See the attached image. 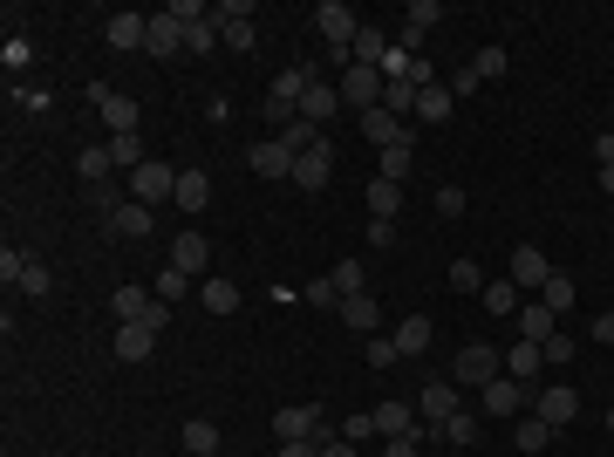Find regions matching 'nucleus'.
<instances>
[{"mask_svg": "<svg viewBox=\"0 0 614 457\" xmlns=\"http://www.w3.org/2000/svg\"><path fill=\"white\" fill-rule=\"evenodd\" d=\"M478 301L492 307V314H519V307H526V294H519L512 280H485V294H478Z\"/></svg>", "mask_w": 614, "mask_h": 457, "instance_id": "obj_35", "label": "nucleus"}, {"mask_svg": "<svg viewBox=\"0 0 614 457\" xmlns=\"http://www.w3.org/2000/svg\"><path fill=\"white\" fill-rule=\"evenodd\" d=\"M171 14H178V21L192 28V21H205V14H212V7H205V0H171Z\"/></svg>", "mask_w": 614, "mask_h": 457, "instance_id": "obj_54", "label": "nucleus"}, {"mask_svg": "<svg viewBox=\"0 0 614 457\" xmlns=\"http://www.w3.org/2000/svg\"><path fill=\"white\" fill-rule=\"evenodd\" d=\"M335 110H342V89H335V82H307V96H301V110L294 116H307V123H321V130H328V123H335Z\"/></svg>", "mask_w": 614, "mask_h": 457, "instance_id": "obj_16", "label": "nucleus"}, {"mask_svg": "<svg viewBox=\"0 0 614 457\" xmlns=\"http://www.w3.org/2000/svg\"><path fill=\"white\" fill-rule=\"evenodd\" d=\"M526 403H533V389H526V382H512V376H492L485 389H478V410H485V417H499V423L519 417Z\"/></svg>", "mask_w": 614, "mask_h": 457, "instance_id": "obj_8", "label": "nucleus"}, {"mask_svg": "<svg viewBox=\"0 0 614 457\" xmlns=\"http://www.w3.org/2000/svg\"><path fill=\"white\" fill-rule=\"evenodd\" d=\"M451 287L458 294H485V273L471 267V260H451Z\"/></svg>", "mask_w": 614, "mask_h": 457, "instance_id": "obj_47", "label": "nucleus"}, {"mask_svg": "<svg viewBox=\"0 0 614 457\" xmlns=\"http://www.w3.org/2000/svg\"><path fill=\"white\" fill-rule=\"evenodd\" d=\"M451 103H458V96H451L444 82H430V89L417 96V123H444V116H451Z\"/></svg>", "mask_w": 614, "mask_h": 457, "instance_id": "obj_32", "label": "nucleus"}, {"mask_svg": "<svg viewBox=\"0 0 614 457\" xmlns=\"http://www.w3.org/2000/svg\"><path fill=\"white\" fill-rule=\"evenodd\" d=\"M178 48H185V21H178L171 7H164V14H151V41H144V55H157V62H164V55H178Z\"/></svg>", "mask_w": 614, "mask_h": 457, "instance_id": "obj_19", "label": "nucleus"}, {"mask_svg": "<svg viewBox=\"0 0 614 457\" xmlns=\"http://www.w3.org/2000/svg\"><path fill=\"white\" fill-rule=\"evenodd\" d=\"M369 417H376V430H383V437H417V430H423L417 403H376ZM417 444H423V437H417Z\"/></svg>", "mask_w": 614, "mask_h": 457, "instance_id": "obj_17", "label": "nucleus"}, {"mask_svg": "<svg viewBox=\"0 0 614 457\" xmlns=\"http://www.w3.org/2000/svg\"><path fill=\"white\" fill-rule=\"evenodd\" d=\"M396 362V342L389 335H369V369H389Z\"/></svg>", "mask_w": 614, "mask_h": 457, "instance_id": "obj_51", "label": "nucleus"}, {"mask_svg": "<svg viewBox=\"0 0 614 457\" xmlns=\"http://www.w3.org/2000/svg\"><path fill=\"white\" fill-rule=\"evenodd\" d=\"M608 430H614V410H608Z\"/></svg>", "mask_w": 614, "mask_h": 457, "instance_id": "obj_61", "label": "nucleus"}, {"mask_svg": "<svg viewBox=\"0 0 614 457\" xmlns=\"http://www.w3.org/2000/svg\"><path fill=\"white\" fill-rule=\"evenodd\" d=\"M512 444L533 457V451H546V444H553V430H546L539 417H519V423H512Z\"/></svg>", "mask_w": 614, "mask_h": 457, "instance_id": "obj_38", "label": "nucleus"}, {"mask_svg": "<svg viewBox=\"0 0 614 457\" xmlns=\"http://www.w3.org/2000/svg\"><path fill=\"white\" fill-rule=\"evenodd\" d=\"M437 21H444V7H437V0H410V7H403V28H417V35H430Z\"/></svg>", "mask_w": 614, "mask_h": 457, "instance_id": "obj_43", "label": "nucleus"}, {"mask_svg": "<svg viewBox=\"0 0 614 457\" xmlns=\"http://www.w3.org/2000/svg\"><path fill=\"white\" fill-rule=\"evenodd\" d=\"M369 246H396V219H369Z\"/></svg>", "mask_w": 614, "mask_h": 457, "instance_id": "obj_55", "label": "nucleus"}, {"mask_svg": "<svg viewBox=\"0 0 614 457\" xmlns=\"http://www.w3.org/2000/svg\"><path fill=\"white\" fill-rule=\"evenodd\" d=\"M280 144L294 157H307V151H321L328 137H321V123H307V116H287V130H280Z\"/></svg>", "mask_w": 614, "mask_h": 457, "instance_id": "obj_28", "label": "nucleus"}, {"mask_svg": "<svg viewBox=\"0 0 614 457\" xmlns=\"http://www.w3.org/2000/svg\"><path fill=\"white\" fill-rule=\"evenodd\" d=\"M478 82H485V76H478V69H451V82H444V89H451V96H471Z\"/></svg>", "mask_w": 614, "mask_h": 457, "instance_id": "obj_53", "label": "nucleus"}, {"mask_svg": "<svg viewBox=\"0 0 614 457\" xmlns=\"http://www.w3.org/2000/svg\"><path fill=\"white\" fill-rule=\"evenodd\" d=\"M246 164H253L260 178H273V185H287V178H294V151H287L280 137H267V144H253V151H246Z\"/></svg>", "mask_w": 614, "mask_h": 457, "instance_id": "obj_15", "label": "nucleus"}, {"mask_svg": "<svg viewBox=\"0 0 614 457\" xmlns=\"http://www.w3.org/2000/svg\"><path fill=\"white\" fill-rule=\"evenodd\" d=\"M0 280H7V287H21V294H28V301H41V294H48V287H55V273L41 267L35 253H14V246H7V253H0Z\"/></svg>", "mask_w": 614, "mask_h": 457, "instance_id": "obj_3", "label": "nucleus"}, {"mask_svg": "<svg viewBox=\"0 0 614 457\" xmlns=\"http://www.w3.org/2000/svg\"><path fill=\"white\" fill-rule=\"evenodd\" d=\"M335 287H342V301L362 294V287H369V267H362V260H342V267H335Z\"/></svg>", "mask_w": 614, "mask_h": 457, "instance_id": "obj_46", "label": "nucleus"}, {"mask_svg": "<svg viewBox=\"0 0 614 457\" xmlns=\"http://www.w3.org/2000/svg\"><path fill=\"white\" fill-rule=\"evenodd\" d=\"M430 335H437V328H430V314H410V321H396V335H389V342H396V355H423Z\"/></svg>", "mask_w": 614, "mask_h": 457, "instance_id": "obj_25", "label": "nucleus"}, {"mask_svg": "<svg viewBox=\"0 0 614 457\" xmlns=\"http://www.w3.org/2000/svg\"><path fill=\"white\" fill-rule=\"evenodd\" d=\"M116 171V157H110V144H89V151L76 157V178L82 185H103V178H110Z\"/></svg>", "mask_w": 614, "mask_h": 457, "instance_id": "obj_31", "label": "nucleus"}, {"mask_svg": "<svg viewBox=\"0 0 614 457\" xmlns=\"http://www.w3.org/2000/svg\"><path fill=\"white\" fill-rule=\"evenodd\" d=\"M212 205V178L205 171H178V212H205Z\"/></svg>", "mask_w": 614, "mask_h": 457, "instance_id": "obj_29", "label": "nucleus"}, {"mask_svg": "<svg viewBox=\"0 0 614 457\" xmlns=\"http://www.w3.org/2000/svg\"><path fill=\"white\" fill-rule=\"evenodd\" d=\"M410 164H417V144H389V151H383V178H389V185H403Z\"/></svg>", "mask_w": 614, "mask_h": 457, "instance_id": "obj_39", "label": "nucleus"}, {"mask_svg": "<svg viewBox=\"0 0 614 457\" xmlns=\"http://www.w3.org/2000/svg\"><path fill=\"white\" fill-rule=\"evenodd\" d=\"M512 321H519V342H553V335H560V314H553L546 301H526Z\"/></svg>", "mask_w": 614, "mask_h": 457, "instance_id": "obj_18", "label": "nucleus"}, {"mask_svg": "<svg viewBox=\"0 0 614 457\" xmlns=\"http://www.w3.org/2000/svg\"><path fill=\"white\" fill-rule=\"evenodd\" d=\"M342 437H348V444H362V437H376V417H369V410H362V417H348V423H342Z\"/></svg>", "mask_w": 614, "mask_h": 457, "instance_id": "obj_52", "label": "nucleus"}, {"mask_svg": "<svg viewBox=\"0 0 614 457\" xmlns=\"http://www.w3.org/2000/svg\"><path fill=\"white\" fill-rule=\"evenodd\" d=\"M116 355H123V362L157 355V328H144V321H116Z\"/></svg>", "mask_w": 614, "mask_h": 457, "instance_id": "obj_21", "label": "nucleus"}, {"mask_svg": "<svg viewBox=\"0 0 614 457\" xmlns=\"http://www.w3.org/2000/svg\"><path fill=\"white\" fill-rule=\"evenodd\" d=\"M151 301H157V294H144V287H116V294H110L116 321H144V314H151Z\"/></svg>", "mask_w": 614, "mask_h": 457, "instance_id": "obj_33", "label": "nucleus"}, {"mask_svg": "<svg viewBox=\"0 0 614 457\" xmlns=\"http://www.w3.org/2000/svg\"><path fill=\"white\" fill-rule=\"evenodd\" d=\"M437 212L458 219V212H464V185H437Z\"/></svg>", "mask_w": 614, "mask_h": 457, "instance_id": "obj_50", "label": "nucleus"}, {"mask_svg": "<svg viewBox=\"0 0 614 457\" xmlns=\"http://www.w3.org/2000/svg\"><path fill=\"white\" fill-rule=\"evenodd\" d=\"M287 185H301V191H321V185H335V144H321V151L294 157V178H287Z\"/></svg>", "mask_w": 614, "mask_h": 457, "instance_id": "obj_14", "label": "nucleus"}, {"mask_svg": "<svg viewBox=\"0 0 614 457\" xmlns=\"http://www.w3.org/2000/svg\"><path fill=\"white\" fill-rule=\"evenodd\" d=\"M471 69H478L485 82H492V76H505V48H478V62H471Z\"/></svg>", "mask_w": 614, "mask_h": 457, "instance_id": "obj_49", "label": "nucleus"}, {"mask_svg": "<svg viewBox=\"0 0 614 457\" xmlns=\"http://www.w3.org/2000/svg\"><path fill=\"white\" fill-rule=\"evenodd\" d=\"M539 355H546V369H567V362H574L580 348L567 342V335H553V342H539Z\"/></svg>", "mask_w": 614, "mask_h": 457, "instance_id": "obj_48", "label": "nucleus"}, {"mask_svg": "<svg viewBox=\"0 0 614 457\" xmlns=\"http://www.w3.org/2000/svg\"><path fill=\"white\" fill-rule=\"evenodd\" d=\"M273 437H280V444H294V437L328 444V417H321V403H287V410L273 417Z\"/></svg>", "mask_w": 614, "mask_h": 457, "instance_id": "obj_7", "label": "nucleus"}, {"mask_svg": "<svg viewBox=\"0 0 614 457\" xmlns=\"http://www.w3.org/2000/svg\"><path fill=\"white\" fill-rule=\"evenodd\" d=\"M301 301H314V307H342V287H335V273L307 280V287H301Z\"/></svg>", "mask_w": 614, "mask_h": 457, "instance_id": "obj_45", "label": "nucleus"}, {"mask_svg": "<svg viewBox=\"0 0 614 457\" xmlns=\"http://www.w3.org/2000/svg\"><path fill=\"white\" fill-rule=\"evenodd\" d=\"M594 342H614V307L601 314V321H594Z\"/></svg>", "mask_w": 614, "mask_h": 457, "instance_id": "obj_59", "label": "nucleus"}, {"mask_svg": "<svg viewBox=\"0 0 614 457\" xmlns=\"http://www.w3.org/2000/svg\"><path fill=\"white\" fill-rule=\"evenodd\" d=\"M505 280H512L519 294H539V287L553 280V260H546L539 246H512V260H505Z\"/></svg>", "mask_w": 614, "mask_h": 457, "instance_id": "obj_10", "label": "nucleus"}, {"mask_svg": "<svg viewBox=\"0 0 614 457\" xmlns=\"http://www.w3.org/2000/svg\"><path fill=\"white\" fill-rule=\"evenodd\" d=\"M546 369V355H539V342H519V348H505V376L512 382H526L533 389V376Z\"/></svg>", "mask_w": 614, "mask_h": 457, "instance_id": "obj_26", "label": "nucleus"}, {"mask_svg": "<svg viewBox=\"0 0 614 457\" xmlns=\"http://www.w3.org/2000/svg\"><path fill=\"white\" fill-rule=\"evenodd\" d=\"M110 157H116V171H123V178H130L137 164H151V157H144V137H137V130H130V137H110Z\"/></svg>", "mask_w": 614, "mask_h": 457, "instance_id": "obj_37", "label": "nucleus"}, {"mask_svg": "<svg viewBox=\"0 0 614 457\" xmlns=\"http://www.w3.org/2000/svg\"><path fill=\"white\" fill-rule=\"evenodd\" d=\"M396 212H403V185L376 178V185H369V219H396Z\"/></svg>", "mask_w": 614, "mask_h": 457, "instance_id": "obj_34", "label": "nucleus"}, {"mask_svg": "<svg viewBox=\"0 0 614 457\" xmlns=\"http://www.w3.org/2000/svg\"><path fill=\"white\" fill-rule=\"evenodd\" d=\"M219 21H212V14H205V21H192V28H185V48H192V55H205V48H219Z\"/></svg>", "mask_w": 614, "mask_h": 457, "instance_id": "obj_44", "label": "nucleus"}, {"mask_svg": "<svg viewBox=\"0 0 614 457\" xmlns=\"http://www.w3.org/2000/svg\"><path fill=\"white\" fill-rule=\"evenodd\" d=\"M492 376H505L499 348H492V342H464L458 362H451V382H458V389H485Z\"/></svg>", "mask_w": 614, "mask_h": 457, "instance_id": "obj_1", "label": "nucleus"}, {"mask_svg": "<svg viewBox=\"0 0 614 457\" xmlns=\"http://www.w3.org/2000/svg\"><path fill=\"white\" fill-rule=\"evenodd\" d=\"M342 321L355 328V335H376V328H383V307H376V294H348V301H342Z\"/></svg>", "mask_w": 614, "mask_h": 457, "instance_id": "obj_24", "label": "nucleus"}, {"mask_svg": "<svg viewBox=\"0 0 614 457\" xmlns=\"http://www.w3.org/2000/svg\"><path fill=\"white\" fill-rule=\"evenodd\" d=\"M151 226H157V212L137 205V198H123V205L110 212V232H123V239H151Z\"/></svg>", "mask_w": 614, "mask_h": 457, "instance_id": "obj_22", "label": "nucleus"}, {"mask_svg": "<svg viewBox=\"0 0 614 457\" xmlns=\"http://www.w3.org/2000/svg\"><path fill=\"white\" fill-rule=\"evenodd\" d=\"M151 294H157V301H171V307H178V301H185V294H192V273L164 267V273H157V287H151Z\"/></svg>", "mask_w": 614, "mask_h": 457, "instance_id": "obj_42", "label": "nucleus"}, {"mask_svg": "<svg viewBox=\"0 0 614 457\" xmlns=\"http://www.w3.org/2000/svg\"><path fill=\"white\" fill-rule=\"evenodd\" d=\"M171 267L198 280V273L212 267V239H205V232H178V246H171Z\"/></svg>", "mask_w": 614, "mask_h": 457, "instance_id": "obj_20", "label": "nucleus"}, {"mask_svg": "<svg viewBox=\"0 0 614 457\" xmlns=\"http://www.w3.org/2000/svg\"><path fill=\"white\" fill-rule=\"evenodd\" d=\"M601 191H608V198H614V164H608V171H601Z\"/></svg>", "mask_w": 614, "mask_h": 457, "instance_id": "obj_60", "label": "nucleus"}, {"mask_svg": "<svg viewBox=\"0 0 614 457\" xmlns=\"http://www.w3.org/2000/svg\"><path fill=\"white\" fill-rule=\"evenodd\" d=\"M103 41H110V48H144V41H151V14H110Z\"/></svg>", "mask_w": 614, "mask_h": 457, "instance_id": "obj_23", "label": "nucleus"}, {"mask_svg": "<svg viewBox=\"0 0 614 457\" xmlns=\"http://www.w3.org/2000/svg\"><path fill=\"white\" fill-rule=\"evenodd\" d=\"M198 301L212 307V314H232V307H239V287H232V280H205V287H198Z\"/></svg>", "mask_w": 614, "mask_h": 457, "instance_id": "obj_40", "label": "nucleus"}, {"mask_svg": "<svg viewBox=\"0 0 614 457\" xmlns=\"http://www.w3.org/2000/svg\"><path fill=\"white\" fill-rule=\"evenodd\" d=\"M594 157H601V171L614 164V130H601V137H594Z\"/></svg>", "mask_w": 614, "mask_h": 457, "instance_id": "obj_56", "label": "nucleus"}, {"mask_svg": "<svg viewBox=\"0 0 614 457\" xmlns=\"http://www.w3.org/2000/svg\"><path fill=\"white\" fill-rule=\"evenodd\" d=\"M383 69H362V62H342V110H383Z\"/></svg>", "mask_w": 614, "mask_h": 457, "instance_id": "obj_2", "label": "nucleus"}, {"mask_svg": "<svg viewBox=\"0 0 614 457\" xmlns=\"http://www.w3.org/2000/svg\"><path fill=\"white\" fill-rule=\"evenodd\" d=\"M321 457H355V444H348V437H328V444H321Z\"/></svg>", "mask_w": 614, "mask_h": 457, "instance_id": "obj_57", "label": "nucleus"}, {"mask_svg": "<svg viewBox=\"0 0 614 457\" xmlns=\"http://www.w3.org/2000/svg\"><path fill=\"white\" fill-rule=\"evenodd\" d=\"M307 82H314L307 62H294V69H280V76H273V89H267V116H273V123H287V110H301Z\"/></svg>", "mask_w": 614, "mask_h": 457, "instance_id": "obj_9", "label": "nucleus"}, {"mask_svg": "<svg viewBox=\"0 0 614 457\" xmlns=\"http://www.w3.org/2000/svg\"><path fill=\"white\" fill-rule=\"evenodd\" d=\"M383 55H389V35L362 21V35H355V48H348V62H362V69H383Z\"/></svg>", "mask_w": 614, "mask_h": 457, "instance_id": "obj_27", "label": "nucleus"}, {"mask_svg": "<svg viewBox=\"0 0 614 457\" xmlns=\"http://www.w3.org/2000/svg\"><path fill=\"white\" fill-rule=\"evenodd\" d=\"M533 301H546V307H553V314H567V307H574V301H580V294H574V280H567V273L553 267V280H546V287H539Z\"/></svg>", "mask_w": 614, "mask_h": 457, "instance_id": "obj_36", "label": "nucleus"}, {"mask_svg": "<svg viewBox=\"0 0 614 457\" xmlns=\"http://www.w3.org/2000/svg\"><path fill=\"white\" fill-rule=\"evenodd\" d=\"M178 444H185L192 457H212V451H219V423H212V417H192L185 430H178Z\"/></svg>", "mask_w": 614, "mask_h": 457, "instance_id": "obj_30", "label": "nucleus"}, {"mask_svg": "<svg viewBox=\"0 0 614 457\" xmlns=\"http://www.w3.org/2000/svg\"><path fill=\"white\" fill-rule=\"evenodd\" d=\"M314 28H321V41H328L335 55H348V48H355V35H362L355 7H342V0H321V7H314Z\"/></svg>", "mask_w": 614, "mask_h": 457, "instance_id": "obj_6", "label": "nucleus"}, {"mask_svg": "<svg viewBox=\"0 0 614 457\" xmlns=\"http://www.w3.org/2000/svg\"><path fill=\"white\" fill-rule=\"evenodd\" d=\"M437 444H458V451H464V444H478V417H471V410H458V417L437 430Z\"/></svg>", "mask_w": 614, "mask_h": 457, "instance_id": "obj_41", "label": "nucleus"}, {"mask_svg": "<svg viewBox=\"0 0 614 457\" xmlns=\"http://www.w3.org/2000/svg\"><path fill=\"white\" fill-rule=\"evenodd\" d=\"M362 137H369L376 151H389V144H417V130H410L403 116H389V110H362Z\"/></svg>", "mask_w": 614, "mask_h": 457, "instance_id": "obj_13", "label": "nucleus"}, {"mask_svg": "<svg viewBox=\"0 0 614 457\" xmlns=\"http://www.w3.org/2000/svg\"><path fill=\"white\" fill-rule=\"evenodd\" d=\"M389 457H417V437H389Z\"/></svg>", "mask_w": 614, "mask_h": 457, "instance_id": "obj_58", "label": "nucleus"}, {"mask_svg": "<svg viewBox=\"0 0 614 457\" xmlns=\"http://www.w3.org/2000/svg\"><path fill=\"white\" fill-rule=\"evenodd\" d=\"M89 103L103 110V130H110V137H130V130H137V103L116 96L110 82H89Z\"/></svg>", "mask_w": 614, "mask_h": 457, "instance_id": "obj_11", "label": "nucleus"}, {"mask_svg": "<svg viewBox=\"0 0 614 457\" xmlns=\"http://www.w3.org/2000/svg\"><path fill=\"white\" fill-rule=\"evenodd\" d=\"M458 410H464L458 382H430V389L417 396V417H423V430H417V437H437V430H444V423L458 417Z\"/></svg>", "mask_w": 614, "mask_h": 457, "instance_id": "obj_5", "label": "nucleus"}, {"mask_svg": "<svg viewBox=\"0 0 614 457\" xmlns=\"http://www.w3.org/2000/svg\"><path fill=\"white\" fill-rule=\"evenodd\" d=\"M533 417L546 423V430H560V423H574V417H580V396L567 389V382H546V389L533 396Z\"/></svg>", "mask_w": 614, "mask_h": 457, "instance_id": "obj_12", "label": "nucleus"}, {"mask_svg": "<svg viewBox=\"0 0 614 457\" xmlns=\"http://www.w3.org/2000/svg\"><path fill=\"white\" fill-rule=\"evenodd\" d=\"M123 185H130V198H137V205H164V198H178V171H171V164H137V171H130V178H123Z\"/></svg>", "mask_w": 614, "mask_h": 457, "instance_id": "obj_4", "label": "nucleus"}]
</instances>
